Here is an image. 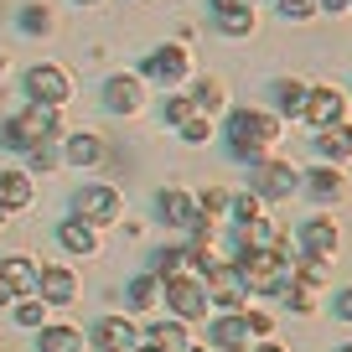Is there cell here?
<instances>
[{"mask_svg": "<svg viewBox=\"0 0 352 352\" xmlns=\"http://www.w3.org/2000/svg\"><path fill=\"white\" fill-rule=\"evenodd\" d=\"M275 140H280V120L275 114H259V109H233L228 114V151L239 155V161L259 166V155Z\"/></svg>", "mask_w": 352, "mask_h": 352, "instance_id": "1", "label": "cell"}, {"mask_svg": "<svg viewBox=\"0 0 352 352\" xmlns=\"http://www.w3.org/2000/svg\"><path fill=\"white\" fill-rule=\"evenodd\" d=\"M239 275H243V285H249L254 296H275V290H285L290 280H296V259H285V254L270 243V249L239 254Z\"/></svg>", "mask_w": 352, "mask_h": 352, "instance_id": "2", "label": "cell"}, {"mask_svg": "<svg viewBox=\"0 0 352 352\" xmlns=\"http://www.w3.org/2000/svg\"><path fill=\"white\" fill-rule=\"evenodd\" d=\"M63 135V124H57L52 109H42V104H32V109H21L16 120L0 124V145L6 151H36L42 140H57Z\"/></svg>", "mask_w": 352, "mask_h": 352, "instance_id": "3", "label": "cell"}, {"mask_svg": "<svg viewBox=\"0 0 352 352\" xmlns=\"http://www.w3.org/2000/svg\"><path fill=\"white\" fill-rule=\"evenodd\" d=\"M249 187H254L259 202H285L290 192H300V171L290 161H259L254 176H249Z\"/></svg>", "mask_w": 352, "mask_h": 352, "instance_id": "4", "label": "cell"}, {"mask_svg": "<svg viewBox=\"0 0 352 352\" xmlns=\"http://www.w3.org/2000/svg\"><path fill=\"white\" fill-rule=\"evenodd\" d=\"M26 94H32V104H42V109H63V104L73 99V83H67L63 67L42 63V67L26 73Z\"/></svg>", "mask_w": 352, "mask_h": 352, "instance_id": "5", "label": "cell"}, {"mask_svg": "<svg viewBox=\"0 0 352 352\" xmlns=\"http://www.w3.org/2000/svg\"><path fill=\"white\" fill-rule=\"evenodd\" d=\"M243 296H249V285H243V275H239V259H218L208 270V300L223 306V311H233Z\"/></svg>", "mask_w": 352, "mask_h": 352, "instance_id": "6", "label": "cell"}, {"mask_svg": "<svg viewBox=\"0 0 352 352\" xmlns=\"http://www.w3.org/2000/svg\"><path fill=\"white\" fill-rule=\"evenodd\" d=\"M166 300H171V311H176L182 321L208 316V285H202V280H187V275L166 280Z\"/></svg>", "mask_w": 352, "mask_h": 352, "instance_id": "7", "label": "cell"}, {"mask_svg": "<svg viewBox=\"0 0 352 352\" xmlns=\"http://www.w3.org/2000/svg\"><path fill=\"white\" fill-rule=\"evenodd\" d=\"M73 212L83 223H120V192L114 187H83L73 197Z\"/></svg>", "mask_w": 352, "mask_h": 352, "instance_id": "8", "label": "cell"}, {"mask_svg": "<svg viewBox=\"0 0 352 352\" xmlns=\"http://www.w3.org/2000/svg\"><path fill=\"white\" fill-rule=\"evenodd\" d=\"M36 296H42L47 306H73L78 300V275L63 270V264H47L42 275H36Z\"/></svg>", "mask_w": 352, "mask_h": 352, "instance_id": "9", "label": "cell"}, {"mask_svg": "<svg viewBox=\"0 0 352 352\" xmlns=\"http://www.w3.org/2000/svg\"><path fill=\"white\" fill-rule=\"evenodd\" d=\"M337 243H342V233H337L331 218H306V223H300V249H306L311 259H331Z\"/></svg>", "mask_w": 352, "mask_h": 352, "instance_id": "10", "label": "cell"}, {"mask_svg": "<svg viewBox=\"0 0 352 352\" xmlns=\"http://www.w3.org/2000/svg\"><path fill=\"white\" fill-rule=\"evenodd\" d=\"M145 73H151L155 83H182V78H187V47H155V52L145 57Z\"/></svg>", "mask_w": 352, "mask_h": 352, "instance_id": "11", "label": "cell"}, {"mask_svg": "<svg viewBox=\"0 0 352 352\" xmlns=\"http://www.w3.org/2000/svg\"><path fill=\"white\" fill-rule=\"evenodd\" d=\"M135 342L140 337H135V327L124 316H104L99 327H94V347L99 352H135Z\"/></svg>", "mask_w": 352, "mask_h": 352, "instance_id": "12", "label": "cell"}, {"mask_svg": "<svg viewBox=\"0 0 352 352\" xmlns=\"http://www.w3.org/2000/svg\"><path fill=\"white\" fill-rule=\"evenodd\" d=\"M161 212H166V223H171V228H202V223H208L197 202H192L187 192H176V187L161 192Z\"/></svg>", "mask_w": 352, "mask_h": 352, "instance_id": "13", "label": "cell"}, {"mask_svg": "<svg viewBox=\"0 0 352 352\" xmlns=\"http://www.w3.org/2000/svg\"><path fill=\"white\" fill-rule=\"evenodd\" d=\"M140 78H130V73H120V78H109V83H104V104H109L114 114H135L140 109Z\"/></svg>", "mask_w": 352, "mask_h": 352, "instance_id": "14", "label": "cell"}, {"mask_svg": "<svg viewBox=\"0 0 352 352\" xmlns=\"http://www.w3.org/2000/svg\"><path fill=\"white\" fill-rule=\"evenodd\" d=\"M306 120L316 124V130H327V124H342V94H337V88H311Z\"/></svg>", "mask_w": 352, "mask_h": 352, "instance_id": "15", "label": "cell"}, {"mask_svg": "<svg viewBox=\"0 0 352 352\" xmlns=\"http://www.w3.org/2000/svg\"><path fill=\"white\" fill-rule=\"evenodd\" d=\"M233 243H239V254H254V249H270L275 243V228H270V218H239L233 223Z\"/></svg>", "mask_w": 352, "mask_h": 352, "instance_id": "16", "label": "cell"}, {"mask_svg": "<svg viewBox=\"0 0 352 352\" xmlns=\"http://www.w3.org/2000/svg\"><path fill=\"white\" fill-rule=\"evenodd\" d=\"M36 275H42V270H36L32 259H21V254L0 259V280H6V285H11L16 296H36Z\"/></svg>", "mask_w": 352, "mask_h": 352, "instance_id": "17", "label": "cell"}, {"mask_svg": "<svg viewBox=\"0 0 352 352\" xmlns=\"http://www.w3.org/2000/svg\"><path fill=\"white\" fill-rule=\"evenodd\" d=\"M249 337H254V331H249V321H243V316H233V311L212 321V342H218L223 352H243V347H249Z\"/></svg>", "mask_w": 352, "mask_h": 352, "instance_id": "18", "label": "cell"}, {"mask_svg": "<svg viewBox=\"0 0 352 352\" xmlns=\"http://www.w3.org/2000/svg\"><path fill=\"white\" fill-rule=\"evenodd\" d=\"M57 243H63L67 254H94V249H99V239H94V223H83V218L57 223Z\"/></svg>", "mask_w": 352, "mask_h": 352, "instance_id": "19", "label": "cell"}, {"mask_svg": "<svg viewBox=\"0 0 352 352\" xmlns=\"http://www.w3.org/2000/svg\"><path fill=\"white\" fill-rule=\"evenodd\" d=\"M300 176H306L300 187H306L316 202H337V197H342V176H337V166H316V171H300Z\"/></svg>", "mask_w": 352, "mask_h": 352, "instance_id": "20", "label": "cell"}, {"mask_svg": "<svg viewBox=\"0 0 352 352\" xmlns=\"http://www.w3.org/2000/svg\"><path fill=\"white\" fill-rule=\"evenodd\" d=\"M316 151L327 155L331 166L347 161V155H352V124H327V130L316 135Z\"/></svg>", "mask_w": 352, "mask_h": 352, "instance_id": "21", "label": "cell"}, {"mask_svg": "<svg viewBox=\"0 0 352 352\" xmlns=\"http://www.w3.org/2000/svg\"><path fill=\"white\" fill-rule=\"evenodd\" d=\"M270 94H275L280 114H290V120H296V114H306V99H311V88L300 83V78H280V83L270 88Z\"/></svg>", "mask_w": 352, "mask_h": 352, "instance_id": "22", "label": "cell"}, {"mask_svg": "<svg viewBox=\"0 0 352 352\" xmlns=\"http://www.w3.org/2000/svg\"><path fill=\"white\" fill-rule=\"evenodd\" d=\"M32 202V176L21 171H0V208L11 212V208H26Z\"/></svg>", "mask_w": 352, "mask_h": 352, "instance_id": "23", "label": "cell"}, {"mask_svg": "<svg viewBox=\"0 0 352 352\" xmlns=\"http://www.w3.org/2000/svg\"><path fill=\"white\" fill-rule=\"evenodd\" d=\"M151 347H161V352H187L192 342H187V327L182 321H155L151 327Z\"/></svg>", "mask_w": 352, "mask_h": 352, "instance_id": "24", "label": "cell"}, {"mask_svg": "<svg viewBox=\"0 0 352 352\" xmlns=\"http://www.w3.org/2000/svg\"><path fill=\"white\" fill-rule=\"evenodd\" d=\"M36 347H42V352H83V337H78L73 327H42Z\"/></svg>", "mask_w": 352, "mask_h": 352, "instance_id": "25", "label": "cell"}, {"mask_svg": "<svg viewBox=\"0 0 352 352\" xmlns=\"http://www.w3.org/2000/svg\"><path fill=\"white\" fill-rule=\"evenodd\" d=\"M187 264H192L187 249H161V254H155V264H151V275H155V280H176Z\"/></svg>", "mask_w": 352, "mask_h": 352, "instance_id": "26", "label": "cell"}, {"mask_svg": "<svg viewBox=\"0 0 352 352\" xmlns=\"http://www.w3.org/2000/svg\"><path fill=\"white\" fill-rule=\"evenodd\" d=\"M155 290H161V280H155V275H135L130 280V300H124V306H130V311H151L155 306Z\"/></svg>", "mask_w": 352, "mask_h": 352, "instance_id": "27", "label": "cell"}, {"mask_svg": "<svg viewBox=\"0 0 352 352\" xmlns=\"http://www.w3.org/2000/svg\"><path fill=\"white\" fill-rule=\"evenodd\" d=\"M104 155V145L94 140V135H73V140H67V161L73 166H94Z\"/></svg>", "mask_w": 352, "mask_h": 352, "instance_id": "28", "label": "cell"}, {"mask_svg": "<svg viewBox=\"0 0 352 352\" xmlns=\"http://www.w3.org/2000/svg\"><path fill=\"white\" fill-rule=\"evenodd\" d=\"M223 36H254V11H218Z\"/></svg>", "mask_w": 352, "mask_h": 352, "instance_id": "29", "label": "cell"}, {"mask_svg": "<svg viewBox=\"0 0 352 352\" xmlns=\"http://www.w3.org/2000/svg\"><path fill=\"white\" fill-rule=\"evenodd\" d=\"M192 104H197V114H212V109H223V83L202 78V83L192 88Z\"/></svg>", "mask_w": 352, "mask_h": 352, "instance_id": "30", "label": "cell"}, {"mask_svg": "<svg viewBox=\"0 0 352 352\" xmlns=\"http://www.w3.org/2000/svg\"><path fill=\"white\" fill-rule=\"evenodd\" d=\"M296 280H306V285H327V280H331V264L306 254V264H296Z\"/></svg>", "mask_w": 352, "mask_h": 352, "instance_id": "31", "label": "cell"}, {"mask_svg": "<svg viewBox=\"0 0 352 352\" xmlns=\"http://www.w3.org/2000/svg\"><path fill=\"white\" fill-rule=\"evenodd\" d=\"M32 155V171H57V161H63V151H57V140H42L36 151H26Z\"/></svg>", "mask_w": 352, "mask_h": 352, "instance_id": "32", "label": "cell"}, {"mask_svg": "<svg viewBox=\"0 0 352 352\" xmlns=\"http://www.w3.org/2000/svg\"><path fill=\"white\" fill-rule=\"evenodd\" d=\"M197 208H202V218L212 223V212H228V208H233V197H228L223 187H208V192H202V202H197Z\"/></svg>", "mask_w": 352, "mask_h": 352, "instance_id": "33", "label": "cell"}, {"mask_svg": "<svg viewBox=\"0 0 352 352\" xmlns=\"http://www.w3.org/2000/svg\"><path fill=\"white\" fill-rule=\"evenodd\" d=\"M192 114H197V104H192L187 94H176V99H166V120H171V124H187Z\"/></svg>", "mask_w": 352, "mask_h": 352, "instance_id": "34", "label": "cell"}, {"mask_svg": "<svg viewBox=\"0 0 352 352\" xmlns=\"http://www.w3.org/2000/svg\"><path fill=\"white\" fill-rule=\"evenodd\" d=\"M208 135H212V124H208V114H192V120H187V124H182V140H187V145H202V140H208Z\"/></svg>", "mask_w": 352, "mask_h": 352, "instance_id": "35", "label": "cell"}, {"mask_svg": "<svg viewBox=\"0 0 352 352\" xmlns=\"http://www.w3.org/2000/svg\"><path fill=\"white\" fill-rule=\"evenodd\" d=\"M285 296H290V306H296V311H311V306H316V290H311L306 280H290Z\"/></svg>", "mask_w": 352, "mask_h": 352, "instance_id": "36", "label": "cell"}, {"mask_svg": "<svg viewBox=\"0 0 352 352\" xmlns=\"http://www.w3.org/2000/svg\"><path fill=\"white\" fill-rule=\"evenodd\" d=\"M311 11H316V0H280V16H285V21H306Z\"/></svg>", "mask_w": 352, "mask_h": 352, "instance_id": "37", "label": "cell"}, {"mask_svg": "<svg viewBox=\"0 0 352 352\" xmlns=\"http://www.w3.org/2000/svg\"><path fill=\"white\" fill-rule=\"evenodd\" d=\"M42 306L47 300H21V306H16V321H21V327H42Z\"/></svg>", "mask_w": 352, "mask_h": 352, "instance_id": "38", "label": "cell"}, {"mask_svg": "<svg viewBox=\"0 0 352 352\" xmlns=\"http://www.w3.org/2000/svg\"><path fill=\"white\" fill-rule=\"evenodd\" d=\"M233 218H259V197H254V192L233 197Z\"/></svg>", "mask_w": 352, "mask_h": 352, "instance_id": "39", "label": "cell"}, {"mask_svg": "<svg viewBox=\"0 0 352 352\" xmlns=\"http://www.w3.org/2000/svg\"><path fill=\"white\" fill-rule=\"evenodd\" d=\"M21 26H26V32H47L52 21H47V11H36V6H32V11L21 16Z\"/></svg>", "mask_w": 352, "mask_h": 352, "instance_id": "40", "label": "cell"}, {"mask_svg": "<svg viewBox=\"0 0 352 352\" xmlns=\"http://www.w3.org/2000/svg\"><path fill=\"white\" fill-rule=\"evenodd\" d=\"M243 321H249V331H254V337H264V331H270V316H264V311H249Z\"/></svg>", "mask_w": 352, "mask_h": 352, "instance_id": "41", "label": "cell"}, {"mask_svg": "<svg viewBox=\"0 0 352 352\" xmlns=\"http://www.w3.org/2000/svg\"><path fill=\"white\" fill-rule=\"evenodd\" d=\"M337 316H342V321H352V285H347V290H337Z\"/></svg>", "mask_w": 352, "mask_h": 352, "instance_id": "42", "label": "cell"}, {"mask_svg": "<svg viewBox=\"0 0 352 352\" xmlns=\"http://www.w3.org/2000/svg\"><path fill=\"white\" fill-rule=\"evenodd\" d=\"M212 11H254V0H212Z\"/></svg>", "mask_w": 352, "mask_h": 352, "instance_id": "43", "label": "cell"}, {"mask_svg": "<svg viewBox=\"0 0 352 352\" xmlns=\"http://www.w3.org/2000/svg\"><path fill=\"white\" fill-rule=\"evenodd\" d=\"M347 6H352V0H321L316 11H331V16H342V11H347Z\"/></svg>", "mask_w": 352, "mask_h": 352, "instance_id": "44", "label": "cell"}, {"mask_svg": "<svg viewBox=\"0 0 352 352\" xmlns=\"http://www.w3.org/2000/svg\"><path fill=\"white\" fill-rule=\"evenodd\" d=\"M6 300H16V290L6 285V280H0V306H6Z\"/></svg>", "mask_w": 352, "mask_h": 352, "instance_id": "45", "label": "cell"}, {"mask_svg": "<svg viewBox=\"0 0 352 352\" xmlns=\"http://www.w3.org/2000/svg\"><path fill=\"white\" fill-rule=\"evenodd\" d=\"M254 352H285V347H275V342H259V347H254Z\"/></svg>", "mask_w": 352, "mask_h": 352, "instance_id": "46", "label": "cell"}, {"mask_svg": "<svg viewBox=\"0 0 352 352\" xmlns=\"http://www.w3.org/2000/svg\"><path fill=\"white\" fill-rule=\"evenodd\" d=\"M135 352H161V347H135Z\"/></svg>", "mask_w": 352, "mask_h": 352, "instance_id": "47", "label": "cell"}, {"mask_svg": "<svg viewBox=\"0 0 352 352\" xmlns=\"http://www.w3.org/2000/svg\"><path fill=\"white\" fill-rule=\"evenodd\" d=\"M78 6H99V0H78Z\"/></svg>", "mask_w": 352, "mask_h": 352, "instance_id": "48", "label": "cell"}, {"mask_svg": "<svg viewBox=\"0 0 352 352\" xmlns=\"http://www.w3.org/2000/svg\"><path fill=\"white\" fill-rule=\"evenodd\" d=\"M187 352H208V347H187Z\"/></svg>", "mask_w": 352, "mask_h": 352, "instance_id": "49", "label": "cell"}, {"mask_svg": "<svg viewBox=\"0 0 352 352\" xmlns=\"http://www.w3.org/2000/svg\"><path fill=\"white\" fill-rule=\"evenodd\" d=\"M337 352H352V342H347V347H337Z\"/></svg>", "mask_w": 352, "mask_h": 352, "instance_id": "50", "label": "cell"}, {"mask_svg": "<svg viewBox=\"0 0 352 352\" xmlns=\"http://www.w3.org/2000/svg\"><path fill=\"white\" fill-rule=\"evenodd\" d=\"M0 73H6V57H0Z\"/></svg>", "mask_w": 352, "mask_h": 352, "instance_id": "51", "label": "cell"}, {"mask_svg": "<svg viewBox=\"0 0 352 352\" xmlns=\"http://www.w3.org/2000/svg\"><path fill=\"white\" fill-rule=\"evenodd\" d=\"M0 223H6V208H0Z\"/></svg>", "mask_w": 352, "mask_h": 352, "instance_id": "52", "label": "cell"}]
</instances>
